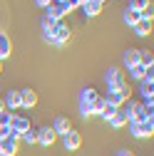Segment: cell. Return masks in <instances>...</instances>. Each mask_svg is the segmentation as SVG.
Returning a JSON list of instances; mask_svg holds the SVG:
<instances>
[{"mask_svg":"<svg viewBox=\"0 0 154 156\" xmlns=\"http://www.w3.org/2000/svg\"><path fill=\"white\" fill-rule=\"evenodd\" d=\"M107 84H109V92H127V84L122 80V74L117 67H109L107 69Z\"/></svg>","mask_w":154,"mask_h":156,"instance_id":"1","label":"cell"},{"mask_svg":"<svg viewBox=\"0 0 154 156\" xmlns=\"http://www.w3.org/2000/svg\"><path fill=\"white\" fill-rule=\"evenodd\" d=\"M94 102H97V94H94V89H85L82 97H80V109H82V114H92Z\"/></svg>","mask_w":154,"mask_h":156,"instance_id":"2","label":"cell"},{"mask_svg":"<svg viewBox=\"0 0 154 156\" xmlns=\"http://www.w3.org/2000/svg\"><path fill=\"white\" fill-rule=\"evenodd\" d=\"M62 144H65V149L67 151H75V149H80V144H82V136H80V131H67V134H62Z\"/></svg>","mask_w":154,"mask_h":156,"instance_id":"3","label":"cell"},{"mask_svg":"<svg viewBox=\"0 0 154 156\" xmlns=\"http://www.w3.org/2000/svg\"><path fill=\"white\" fill-rule=\"evenodd\" d=\"M17 151V144L13 136H5V139H0V156H15Z\"/></svg>","mask_w":154,"mask_h":156,"instance_id":"4","label":"cell"},{"mask_svg":"<svg viewBox=\"0 0 154 156\" xmlns=\"http://www.w3.org/2000/svg\"><path fill=\"white\" fill-rule=\"evenodd\" d=\"M70 129H72V124H70L67 116H57V119H55V126H52L55 134H67Z\"/></svg>","mask_w":154,"mask_h":156,"instance_id":"5","label":"cell"},{"mask_svg":"<svg viewBox=\"0 0 154 156\" xmlns=\"http://www.w3.org/2000/svg\"><path fill=\"white\" fill-rule=\"evenodd\" d=\"M37 102V94L32 89H20V107H32Z\"/></svg>","mask_w":154,"mask_h":156,"instance_id":"6","label":"cell"},{"mask_svg":"<svg viewBox=\"0 0 154 156\" xmlns=\"http://www.w3.org/2000/svg\"><path fill=\"white\" fill-rule=\"evenodd\" d=\"M132 129H134V136H152L154 124L152 122H142V124H132Z\"/></svg>","mask_w":154,"mask_h":156,"instance_id":"7","label":"cell"},{"mask_svg":"<svg viewBox=\"0 0 154 156\" xmlns=\"http://www.w3.org/2000/svg\"><path fill=\"white\" fill-rule=\"evenodd\" d=\"M55 131L50 129V126H45V129H40V134H37V141H40V144H45V146H50L52 141H55Z\"/></svg>","mask_w":154,"mask_h":156,"instance_id":"8","label":"cell"},{"mask_svg":"<svg viewBox=\"0 0 154 156\" xmlns=\"http://www.w3.org/2000/svg\"><path fill=\"white\" fill-rule=\"evenodd\" d=\"M124 65H129V67L139 65V50H134V47L124 50Z\"/></svg>","mask_w":154,"mask_h":156,"instance_id":"9","label":"cell"},{"mask_svg":"<svg viewBox=\"0 0 154 156\" xmlns=\"http://www.w3.org/2000/svg\"><path fill=\"white\" fill-rule=\"evenodd\" d=\"M124 99H127V92H109L107 104H112V107H122V104H124Z\"/></svg>","mask_w":154,"mask_h":156,"instance_id":"10","label":"cell"},{"mask_svg":"<svg viewBox=\"0 0 154 156\" xmlns=\"http://www.w3.org/2000/svg\"><path fill=\"white\" fill-rule=\"evenodd\" d=\"M124 122H127V109L122 107V109H117V112L112 114V119H109V124H112V126H122Z\"/></svg>","mask_w":154,"mask_h":156,"instance_id":"11","label":"cell"},{"mask_svg":"<svg viewBox=\"0 0 154 156\" xmlns=\"http://www.w3.org/2000/svg\"><path fill=\"white\" fill-rule=\"evenodd\" d=\"M139 20H142V17H139V12H137V10H132V8H127V10H124V23H127V25H132V27H134Z\"/></svg>","mask_w":154,"mask_h":156,"instance_id":"12","label":"cell"},{"mask_svg":"<svg viewBox=\"0 0 154 156\" xmlns=\"http://www.w3.org/2000/svg\"><path fill=\"white\" fill-rule=\"evenodd\" d=\"M5 104H8L10 109H15V107H20V92H15V89H10V92H8V97H5Z\"/></svg>","mask_w":154,"mask_h":156,"instance_id":"13","label":"cell"},{"mask_svg":"<svg viewBox=\"0 0 154 156\" xmlns=\"http://www.w3.org/2000/svg\"><path fill=\"white\" fill-rule=\"evenodd\" d=\"M152 62H154V57H152V52H149V50H139V65L149 69V67H152Z\"/></svg>","mask_w":154,"mask_h":156,"instance_id":"14","label":"cell"},{"mask_svg":"<svg viewBox=\"0 0 154 156\" xmlns=\"http://www.w3.org/2000/svg\"><path fill=\"white\" fill-rule=\"evenodd\" d=\"M85 10H87V15H100L102 3H97V0H87V3H85Z\"/></svg>","mask_w":154,"mask_h":156,"instance_id":"15","label":"cell"},{"mask_svg":"<svg viewBox=\"0 0 154 156\" xmlns=\"http://www.w3.org/2000/svg\"><path fill=\"white\" fill-rule=\"evenodd\" d=\"M8 55H10V40H8L3 32H0V60H3V57H8Z\"/></svg>","mask_w":154,"mask_h":156,"instance_id":"16","label":"cell"},{"mask_svg":"<svg viewBox=\"0 0 154 156\" xmlns=\"http://www.w3.org/2000/svg\"><path fill=\"white\" fill-rule=\"evenodd\" d=\"M149 30H152L149 20H139L137 25H134V32H137V35H149Z\"/></svg>","mask_w":154,"mask_h":156,"instance_id":"17","label":"cell"},{"mask_svg":"<svg viewBox=\"0 0 154 156\" xmlns=\"http://www.w3.org/2000/svg\"><path fill=\"white\" fill-rule=\"evenodd\" d=\"M117 109H119V107H112V104H107V102H105V107H102V112H100V114H102L105 119L109 122V119H112V114L117 112Z\"/></svg>","mask_w":154,"mask_h":156,"instance_id":"18","label":"cell"},{"mask_svg":"<svg viewBox=\"0 0 154 156\" xmlns=\"http://www.w3.org/2000/svg\"><path fill=\"white\" fill-rule=\"evenodd\" d=\"M149 5H152V0H132V10H137V12H142Z\"/></svg>","mask_w":154,"mask_h":156,"instance_id":"19","label":"cell"},{"mask_svg":"<svg viewBox=\"0 0 154 156\" xmlns=\"http://www.w3.org/2000/svg\"><path fill=\"white\" fill-rule=\"evenodd\" d=\"M144 74H147V67H142V65H134L132 67V77H134V80H144Z\"/></svg>","mask_w":154,"mask_h":156,"instance_id":"20","label":"cell"},{"mask_svg":"<svg viewBox=\"0 0 154 156\" xmlns=\"http://www.w3.org/2000/svg\"><path fill=\"white\" fill-rule=\"evenodd\" d=\"M20 139H25L28 144H32V141H37V131H30V129H28V131L20 134Z\"/></svg>","mask_w":154,"mask_h":156,"instance_id":"21","label":"cell"},{"mask_svg":"<svg viewBox=\"0 0 154 156\" xmlns=\"http://www.w3.org/2000/svg\"><path fill=\"white\" fill-rule=\"evenodd\" d=\"M52 27H55V20H52V17H47V15H45V17H42V30H45V32L50 35V30H52Z\"/></svg>","mask_w":154,"mask_h":156,"instance_id":"22","label":"cell"},{"mask_svg":"<svg viewBox=\"0 0 154 156\" xmlns=\"http://www.w3.org/2000/svg\"><path fill=\"white\" fill-rule=\"evenodd\" d=\"M10 122H13V114L0 112V126H10Z\"/></svg>","mask_w":154,"mask_h":156,"instance_id":"23","label":"cell"},{"mask_svg":"<svg viewBox=\"0 0 154 156\" xmlns=\"http://www.w3.org/2000/svg\"><path fill=\"white\" fill-rule=\"evenodd\" d=\"M37 5H50V0H35Z\"/></svg>","mask_w":154,"mask_h":156,"instance_id":"24","label":"cell"},{"mask_svg":"<svg viewBox=\"0 0 154 156\" xmlns=\"http://www.w3.org/2000/svg\"><path fill=\"white\" fill-rule=\"evenodd\" d=\"M117 156H134V154H129V151H119Z\"/></svg>","mask_w":154,"mask_h":156,"instance_id":"25","label":"cell"},{"mask_svg":"<svg viewBox=\"0 0 154 156\" xmlns=\"http://www.w3.org/2000/svg\"><path fill=\"white\" fill-rule=\"evenodd\" d=\"M3 107H5V102H3V99H0V112H3Z\"/></svg>","mask_w":154,"mask_h":156,"instance_id":"26","label":"cell"}]
</instances>
